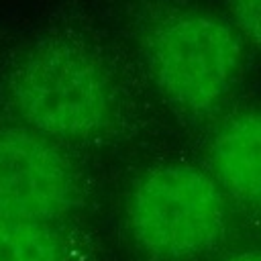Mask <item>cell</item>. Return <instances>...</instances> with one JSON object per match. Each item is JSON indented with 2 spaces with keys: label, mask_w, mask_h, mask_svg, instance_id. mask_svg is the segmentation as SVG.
Returning <instances> with one entry per match:
<instances>
[{
  "label": "cell",
  "mask_w": 261,
  "mask_h": 261,
  "mask_svg": "<svg viewBox=\"0 0 261 261\" xmlns=\"http://www.w3.org/2000/svg\"><path fill=\"white\" fill-rule=\"evenodd\" d=\"M14 120L61 143L80 145L120 130L126 116L122 77L94 39L55 29L16 51L2 77Z\"/></svg>",
  "instance_id": "1"
},
{
  "label": "cell",
  "mask_w": 261,
  "mask_h": 261,
  "mask_svg": "<svg viewBox=\"0 0 261 261\" xmlns=\"http://www.w3.org/2000/svg\"><path fill=\"white\" fill-rule=\"evenodd\" d=\"M133 39L161 102L192 122L218 114L243 84L249 43L228 18L190 0H143Z\"/></svg>",
  "instance_id": "2"
},
{
  "label": "cell",
  "mask_w": 261,
  "mask_h": 261,
  "mask_svg": "<svg viewBox=\"0 0 261 261\" xmlns=\"http://www.w3.org/2000/svg\"><path fill=\"white\" fill-rule=\"evenodd\" d=\"M230 206L210 169L165 161L133 184L124 208L126 230L149 261H198L224 241Z\"/></svg>",
  "instance_id": "3"
},
{
  "label": "cell",
  "mask_w": 261,
  "mask_h": 261,
  "mask_svg": "<svg viewBox=\"0 0 261 261\" xmlns=\"http://www.w3.org/2000/svg\"><path fill=\"white\" fill-rule=\"evenodd\" d=\"M84 204V173L61 143L20 122L0 124V216L63 224Z\"/></svg>",
  "instance_id": "4"
},
{
  "label": "cell",
  "mask_w": 261,
  "mask_h": 261,
  "mask_svg": "<svg viewBox=\"0 0 261 261\" xmlns=\"http://www.w3.org/2000/svg\"><path fill=\"white\" fill-rule=\"evenodd\" d=\"M208 169L232 206L261 214V106L222 118L208 143Z\"/></svg>",
  "instance_id": "5"
},
{
  "label": "cell",
  "mask_w": 261,
  "mask_h": 261,
  "mask_svg": "<svg viewBox=\"0 0 261 261\" xmlns=\"http://www.w3.org/2000/svg\"><path fill=\"white\" fill-rule=\"evenodd\" d=\"M0 261H84L63 224L0 216Z\"/></svg>",
  "instance_id": "6"
},
{
  "label": "cell",
  "mask_w": 261,
  "mask_h": 261,
  "mask_svg": "<svg viewBox=\"0 0 261 261\" xmlns=\"http://www.w3.org/2000/svg\"><path fill=\"white\" fill-rule=\"evenodd\" d=\"M222 6L249 47L261 51V0H222Z\"/></svg>",
  "instance_id": "7"
},
{
  "label": "cell",
  "mask_w": 261,
  "mask_h": 261,
  "mask_svg": "<svg viewBox=\"0 0 261 261\" xmlns=\"http://www.w3.org/2000/svg\"><path fill=\"white\" fill-rule=\"evenodd\" d=\"M224 261H261V251H239L226 257Z\"/></svg>",
  "instance_id": "8"
}]
</instances>
